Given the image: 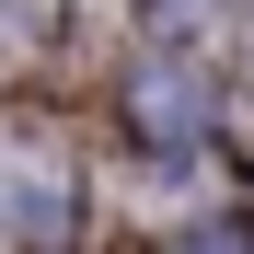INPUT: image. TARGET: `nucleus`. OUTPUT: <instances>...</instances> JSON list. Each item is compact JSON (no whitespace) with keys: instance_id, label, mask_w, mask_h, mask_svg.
Returning <instances> with one entry per match:
<instances>
[{"instance_id":"obj_1","label":"nucleus","mask_w":254,"mask_h":254,"mask_svg":"<svg viewBox=\"0 0 254 254\" xmlns=\"http://www.w3.org/2000/svg\"><path fill=\"white\" fill-rule=\"evenodd\" d=\"M116 127H127L150 162L208 150V69H196V58H174V47L127 58V81H116Z\"/></svg>"}]
</instances>
